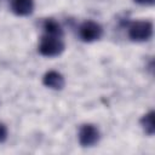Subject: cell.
Here are the masks:
<instances>
[{
	"label": "cell",
	"instance_id": "obj_1",
	"mask_svg": "<svg viewBox=\"0 0 155 155\" xmlns=\"http://www.w3.org/2000/svg\"><path fill=\"white\" fill-rule=\"evenodd\" d=\"M62 36L45 34L39 44V51L42 56L56 57L64 51V42L61 39Z\"/></svg>",
	"mask_w": 155,
	"mask_h": 155
},
{
	"label": "cell",
	"instance_id": "obj_2",
	"mask_svg": "<svg viewBox=\"0 0 155 155\" xmlns=\"http://www.w3.org/2000/svg\"><path fill=\"white\" fill-rule=\"evenodd\" d=\"M153 35V23L149 21H136L128 27V36L132 41H147Z\"/></svg>",
	"mask_w": 155,
	"mask_h": 155
},
{
	"label": "cell",
	"instance_id": "obj_3",
	"mask_svg": "<svg viewBox=\"0 0 155 155\" xmlns=\"http://www.w3.org/2000/svg\"><path fill=\"white\" fill-rule=\"evenodd\" d=\"M103 34V29L101 24L93 21H86L84 22L79 28V36L85 42H92L98 39H101Z\"/></svg>",
	"mask_w": 155,
	"mask_h": 155
},
{
	"label": "cell",
	"instance_id": "obj_4",
	"mask_svg": "<svg viewBox=\"0 0 155 155\" xmlns=\"http://www.w3.org/2000/svg\"><path fill=\"white\" fill-rule=\"evenodd\" d=\"M99 140V131L92 124H84L79 130V142L82 147H92Z\"/></svg>",
	"mask_w": 155,
	"mask_h": 155
},
{
	"label": "cell",
	"instance_id": "obj_5",
	"mask_svg": "<svg viewBox=\"0 0 155 155\" xmlns=\"http://www.w3.org/2000/svg\"><path fill=\"white\" fill-rule=\"evenodd\" d=\"M42 84L52 90H62L64 87V76L56 71V70H50L42 76Z\"/></svg>",
	"mask_w": 155,
	"mask_h": 155
},
{
	"label": "cell",
	"instance_id": "obj_6",
	"mask_svg": "<svg viewBox=\"0 0 155 155\" xmlns=\"http://www.w3.org/2000/svg\"><path fill=\"white\" fill-rule=\"evenodd\" d=\"M11 10L17 16H28L34 10L33 0H10Z\"/></svg>",
	"mask_w": 155,
	"mask_h": 155
},
{
	"label": "cell",
	"instance_id": "obj_7",
	"mask_svg": "<svg viewBox=\"0 0 155 155\" xmlns=\"http://www.w3.org/2000/svg\"><path fill=\"white\" fill-rule=\"evenodd\" d=\"M140 125L142 128L144 130V132L149 136H153L155 132V122H154V111L150 110L148 114L143 115V117L140 119Z\"/></svg>",
	"mask_w": 155,
	"mask_h": 155
},
{
	"label": "cell",
	"instance_id": "obj_8",
	"mask_svg": "<svg viewBox=\"0 0 155 155\" xmlns=\"http://www.w3.org/2000/svg\"><path fill=\"white\" fill-rule=\"evenodd\" d=\"M44 30H45V34H50V35H57V36H62V28L61 25L58 24V22H56L54 19L50 18V19H46L44 22Z\"/></svg>",
	"mask_w": 155,
	"mask_h": 155
},
{
	"label": "cell",
	"instance_id": "obj_9",
	"mask_svg": "<svg viewBox=\"0 0 155 155\" xmlns=\"http://www.w3.org/2000/svg\"><path fill=\"white\" fill-rule=\"evenodd\" d=\"M7 138V127L5 124L0 122V143H4Z\"/></svg>",
	"mask_w": 155,
	"mask_h": 155
},
{
	"label": "cell",
	"instance_id": "obj_10",
	"mask_svg": "<svg viewBox=\"0 0 155 155\" xmlns=\"http://www.w3.org/2000/svg\"><path fill=\"white\" fill-rule=\"evenodd\" d=\"M137 4L139 5H145V6H150V5H154V1L155 0H134Z\"/></svg>",
	"mask_w": 155,
	"mask_h": 155
}]
</instances>
